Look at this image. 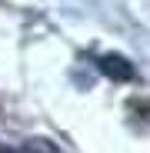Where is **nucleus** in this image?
Returning <instances> with one entry per match:
<instances>
[{
	"instance_id": "obj_1",
	"label": "nucleus",
	"mask_w": 150,
	"mask_h": 153,
	"mask_svg": "<svg viewBox=\"0 0 150 153\" xmlns=\"http://www.w3.org/2000/svg\"><path fill=\"white\" fill-rule=\"evenodd\" d=\"M97 67H100V73L104 76H110V80H134V63L127 60V57H120V53H104L97 60Z\"/></svg>"
},
{
	"instance_id": "obj_3",
	"label": "nucleus",
	"mask_w": 150,
	"mask_h": 153,
	"mask_svg": "<svg viewBox=\"0 0 150 153\" xmlns=\"http://www.w3.org/2000/svg\"><path fill=\"white\" fill-rule=\"evenodd\" d=\"M0 153H17V150H10V146H0Z\"/></svg>"
},
{
	"instance_id": "obj_2",
	"label": "nucleus",
	"mask_w": 150,
	"mask_h": 153,
	"mask_svg": "<svg viewBox=\"0 0 150 153\" xmlns=\"http://www.w3.org/2000/svg\"><path fill=\"white\" fill-rule=\"evenodd\" d=\"M27 153H60L50 140H27Z\"/></svg>"
}]
</instances>
